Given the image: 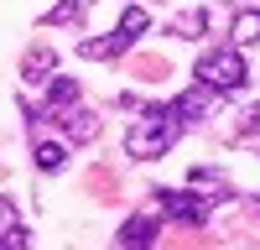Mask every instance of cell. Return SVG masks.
<instances>
[{"mask_svg":"<svg viewBox=\"0 0 260 250\" xmlns=\"http://www.w3.org/2000/svg\"><path fill=\"white\" fill-rule=\"evenodd\" d=\"M255 42H260V11H240V16H234V32H229V47H255Z\"/></svg>","mask_w":260,"mask_h":250,"instance_id":"cell-11","label":"cell"},{"mask_svg":"<svg viewBox=\"0 0 260 250\" xmlns=\"http://www.w3.org/2000/svg\"><path fill=\"white\" fill-rule=\"evenodd\" d=\"M78 104V83L73 78H47V99H42V115H62V110H73Z\"/></svg>","mask_w":260,"mask_h":250,"instance_id":"cell-8","label":"cell"},{"mask_svg":"<svg viewBox=\"0 0 260 250\" xmlns=\"http://www.w3.org/2000/svg\"><path fill=\"white\" fill-rule=\"evenodd\" d=\"M89 6H94V0H62V6H52L47 16H42V26H78Z\"/></svg>","mask_w":260,"mask_h":250,"instance_id":"cell-12","label":"cell"},{"mask_svg":"<svg viewBox=\"0 0 260 250\" xmlns=\"http://www.w3.org/2000/svg\"><path fill=\"white\" fill-rule=\"evenodd\" d=\"M115 32H125L130 42H136V37H146V32H151V16H146V6H125V11H120V26H115Z\"/></svg>","mask_w":260,"mask_h":250,"instance_id":"cell-13","label":"cell"},{"mask_svg":"<svg viewBox=\"0 0 260 250\" xmlns=\"http://www.w3.org/2000/svg\"><path fill=\"white\" fill-rule=\"evenodd\" d=\"M0 250H31V235L21 224H11V229H0Z\"/></svg>","mask_w":260,"mask_h":250,"instance_id":"cell-14","label":"cell"},{"mask_svg":"<svg viewBox=\"0 0 260 250\" xmlns=\"http://www.w3.org/2000/svg\"><path fill=\"white\" fill-rule=\"evenodd\" d=\"M203 26H208V16H203V11L177 16V37H203Z\"/></svg>","mask_w":260,"mask_h":250,"instance_id":"cell-15","label":"cell"},{"mask_svg":"<svg viewBox=\"0 0 260 250\" xmlns=\"http://www.w3.org/2000/svg\"><path fill=\"white\" fill-rule=\"evenodd\" d=\"M192 73H198V83H208V89H219V94H240L245 83H250V68H245V52H240V47L203 52Z\"/></svg>","mask_w":260,"mask_h":250,"instance_id":"cell-2","label":"cell"},{"mask_svg":"<svg viewBox=\"0 0 260 250\" xmlns=\"http://www.w3.org/2000/svg\"><path fill=\"white\" fill-rule=\"evenodd\" d=\"M156 229H161V219H156V214H130V219L120 224V250H151Z\"/></svg>","mask_w":260,"mask_h":250,"instance_id":"cell-5","label":"cell"},{"mask_svg":"<svg viewBox=\"0 0 260 250\" xmlns=\"http://www.w3.org/2000/svg\"><path fill=\"white\" fill-rule=\"evenodd\" d=\"M245 136H260V104H250V110H245Z\"/></svg>","mask_w":260,"mask_h":250,"instance_id":"cell-16","label":"cell"},{"mask_svg":"<svg viewBox=\"0 0 260 250\" xmlns=\"http://www.w3.org/2000/svg\"><path fill=\"white\" fill-rule=\"evenodd\" d=\"M57 73V52L52 47H31L26 57H21V78H26V83H47Z\"/></svg>","mask_w":260,"mask_h":250,"instance_id":"cell-9","label":"cell"},{"mask_svg":"<svg viewBox=\"0 0 260 250\" xmlns=\"http://www.w3.org/2000/svg\"><path fill=\"white\" fill-rule=\"evenodd\" d=\"M57 120H62V131H68V141H73V146H83V141H94V136H99V115H94V110H83V104L62 110Z\"/></svg>","mask_w":260,"mask_h":250,"instance_id":"cell-6","label":"cell"},{"mask_svg":"<svg viewBox=\"0 0 260 250\" xmlns=\"http://www.w3.org/2000/svg\"><path fill=\"white\" fill-rule=\"evenodd\" d=\"M0 224H16V203L11 198H0Z\"/></svg>","mask_w":260,"mask_h":250,"instance_id":"cell-17","label":"cell"},{"mask_svg":"<svg viewBox=\"0 0 260 250\" xmlns=\"http://www.w3.org/2000/svg\"><path fill=\"white\" fill-rule=\"evenodd\" d=\"M151 198L161 203V214L182 219V224H203V219H208V198H198L192 188H182V193H177V188H156Z\"/></svg>","mask_w":260,"mask_h":250,"instance_id":"cell-3","label":"cell"},{"mask_svg":"<svg viewBox=\"0 0 260 250\" xmlns=\"http://www.w3.org/2000/svg\"><path fill=\"white\" fill-rule=\"evenodd\" d=\"M182 136V125L177 115H172V104H146L141 120L130 125V136H125V157H136V162H156L172 151V141Z\"/></svg>","mask_w":260,"mask_h":250,"instance_id":"cell-1","label":"cell"},{"mask_svg":"<svg viewBox=\"0 0 260 250\" xmlns=\"http://www.w3.org/2000/svg\"><path fill=\"white\" fill-rule=\"evenodd\" d=\"M31 162H37V172H62L68 167V141H37Z\"/></svg>","mask_w":260,"mask_h":250,"instance_id":"cell-10","label":"cell"},{"mask_svg":"<svg viewBox=\"0 0 260 250\" xmlns=\"http://www.w3.org/2000/svg\"><path fill=\"white\" fill-rule=\"evenodd\" d=\"M213 104H219V89H208V83L192 78V89H182L172 99V115H177V125H198V120H208Z\"/></svg>","mask_w":260,"mask_h":250,"instance_id":"cell-4","label":"cell"},{"mask_svg":"<svg viewBox=\"0 0 260 250\" xmlns=\"http://www.w3.org/2000/svg\"><path fill=\"white\" fill-rule=\"evenodd\" d=\"M125 47H130V37H125V32H110V37H83V42H78V52L89 57V63H110V57H120Z\"/></svg>","mask_w":260,"mask_h":250,"instance_id":"cell-7","label":"cell"}]
</instances>
